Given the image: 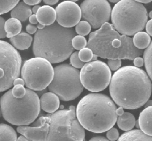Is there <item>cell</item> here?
Returning <instances> with one entry per match:
<instances>
[{
    "label": "cell",
    "mask_w": 152,
    "mask_h": 141,
    "mask_svg": "<svg viewBox=\"0 0 152 141\" xmlns=\"http://www.w3.org/2000/svg\"><path fill=\"white\" fill-rule=\"evenodd\" d=\"M151 79L143 70L124 66L111 78L110 92L113 100L123 109H135L145 105L152 92Z\"/></svg>",
    "instance_id": "6da1fadb"
},
{
    "label": "cell",
    "mask_w": 152,
    "mask_h": 141,
    "mask_svg": "<svg viewBox=\"0 0 152 141\" xmlns=\"http://www.w3.org/2000/svg\"><path fill=\"white\" fill-rule=\"evenodd\" d=\"M117 107L108 96L89 93L83 97L76 108V116L82 127L89 131L102 133L115 125Z\"/></svg>",
    "instance_id": "7a4b0ae2"
},
{
    "label": "cell",
    "mask_w": 152,
    "mask_h": 141,
    "mask_svg": "<svg viewBox=\"0 0 152 141\" xmlns=\"http://www.w3.org/2000/svg\"><path fill=\"white\" fill-rule=\"evenodd\" d=\"M87 47L97 57L109 60L133 61L143 53L134 46L133 38L121 35L109 22L89 35Z\"/></svg>",
    "instance_id": "3957f363"
},
{
    "label": "cell",
    "mask_w": 152,
    "mask_h": 141,
    "mask_svg": "<svg viewBox=\"0 0 152 141\" xmlns=\"http://www.w3.org/2000/svg\"><path fill=\"white\" fill-rule=\"evenodd\" d=\"M76 35L74 29L63 27L56 22L38 30L34 38V55L51 63L62 62L68 59L75 51L72 40Z\"/></svg>",
    "instance_id": "277c9868"
},
{
    "label": "cell",
    "mask_w": 152,
    "mask_h": 141,
    "mask_svg": "<svg viewBox=\"0 0 152 141\" xmlns=\"http://www.w3.org/2000/svg\"><path fill=\"white\" fill-rule=\"evenodd\" d=\"M0 107L3 117L10 123L17 126H26L37 118L41 111L40 99L34 91L26 89L23 97H13L12 89L0 99Z\"/></svg>",
    "instance_id": "5b68a950"
},
{
    "label": "cell",
    "mask_w": 152,
    "mask_h": 141,
    "mask_svg": "<svg viewBox=\"0 0 152 141\" xmlns=\"http://www.w3.org/2000/svg\"><path fill=\"white\" fill-rule=\"evenodd\" d=\"M113 26L119 34L132 36L145 27L148 20L147 10L137 1L122 0L112 9Z\"/></svg>",
    "instance_id": "8992f818"
},
{
    "label": "cell",
    "mask_w": 152,
    "mask_h": 141,
    "mask_svg": "<svg viewBox=\"0 0 152 141\" xmlns=\"http://www.w3.org/2000/svg\"><path fill=\"white\" fill-rule=\"evenodd\" d=\"M46 116L50 118L47 141H85V130L77 118L74 106Z\"/></svg>",
    "instance_id": "52a82bcc"
},
{
    "label": "cell",
    "mask_w": 152,
    "mask_h": 141,
    "mask_svg": "<svg viewBox=\"0 0 152 141\" xmlns=\"http://www.w3.org/2000/svg\"><path fill=\"white\" fill-rule=\"evenodd\" d=\"M63 101H71L80 95L84 89L80 81V72L68 64H62L54 68V76L48 86Z\"/></svg>",
    "instance_id": "ba28073f"
},
{
    "label": "cell",
    "mask_w": 152,
    "mask_h": 141,
    "mask_svg": "<svg viewBox=\"0 0 152 141\" xmlns=\"http://www.w3.org/2000/svg\"><path fill=\"white\" fill-rule=\"evenodd\" d=\"M21 76L27 88L33 91H42L51 83L54 69L47 60L35 57L25 62L21 68Z\"/></svg>",
    "instance_id": "9c48e42d"
},
{
    "label": "cell",
    "mask_w": 152,
    "mask_h": 141,
    "mask_svg": "<svg viewBox=\"0 0 152 141\" xmlns=\"http://www.w3.org/2000/svg\"><path fill=\"white\" fill-rule=\"evenodd\" d=\"M21 56L11 45L0 40V92L13 85L18 78L21 66Z\"/></svg>",
    "instance_id": "30bf717a"
},
{
    "label": "cell",
    "mask_w": 152,
    "mask_h": 141,
    "mask_svg": "<svg viewBox=\"0 0 152 141\" xmlns=\"http://www.w3.org/2000/svg\"><path fill=\"white\" fill-rule=\"evenodd\" d=\"M80 77L84 88L92 92H99L109 86L112 73L109 66L103 62L93 61L82 67Z\"/></svg>",
    "instance_id": "8fae6325"
},
{
    "label": "cell",
    "mask_w": 152,
    "mask_h": 141,
    "mask_svg": "<svg viewBox=\"0 0 152 141\" xmlns=\"http://www.w3.org/2000/svg\"><path fill=\"white\" fill-rule=\"evenodd\" d=\"M81 18L93 29H100L108 22L111 16V7L105 0H85L80 5Z\"/></svg>",
    "instance_id": "7c38bea8"
},
{
    "label": "cell",
    "mask_w": 152,
    "mask_h": 141,
    "mask_svg": "<svg viewBox=\"0 0 152 141\" xmlns=\"http://www.w3.org/2000/svg\"><path fill=\"white\" fill-rule=\"evenodd\" d=\"M55 11L57 22L63 27L72 28L80 21V7L73 1L61 2L56 7Z\"/></svg>",
    "instance_id": "4fadbf2b"
},
{
    "label": "cell",
    "mask_w": 152,
    "mask_h": 141,
    "mask_svg": "<svg viewBox=\"0 0 152 141\" xmlns=\"http://www.w3.org/2000/svg\"><path fill=\"white\" fill-rule=\"evenodd\" d=\"M50 123V117H42L35 123L34 127L19 126L17 131L29 141H47Z\"/></svg>",
    "instance_id": "5bb4252c"
},
{
    "label": "cell",
    "mask_w": 152,
    "mask_h": 141,
    "mask_svg": "<svg viewBox=\"0 0 152 141\" xmlns=\"http://www.w3.org/2000/svg\"><path fill=\"white\" fill-rule=\"evenodd\" d=\"M40 101L41 108L49 114L55 113L59 108V98L53 92L45 93L41 97Z\"/></svg>",
    "instance_id": "9a60e30c"
},
{
    "label": "cell",
    "mask_w": 152,
    "mask_h": 141,
    "mask_svg": "<svg viewBox=\"0 0 152 141\" xmlns=\"http://www.w3.org/2000/svg\"><path fill=\"white\" fill-rule=\"evenodd\" d=\"M36 14L38 22L45 27L52 25L56 20V11L50 5L41 6Z\"/></svg>",
    "instance_id": "2e32d148"
},
{
    "label": "cell",
    "mask_w": 152,
    "mask_h": 141,
    "mask_svg": "<svg viewBox=\"0 0 152 141\" xmlns=\"http://www.w3.org/2000/svg\"><path fill=\"white\" fill-rule=\"evenodd\" d=\"M138 123L141 131L152 137V106L145 108L140 113Z\"/></svg>",
    "instance_id": "e0dca14e"
},
{
    "label": "cell",
    "mask_w": 152,
    "mask_h": 141,
    "mask_svg": "<svg viewBox=\"0 0 152 141\" xmlns=\"http://www.w3.org/2000/svg\"><path fill=\"white\" fill-rule=\"evenodd\" d=\"M32 9L29 5L26 4L24 1L20 2L12 10L11 16L23 22L26 21L32 15Z\"/></svg>",
    "instance_id": "ac0fdd59"
},
{
    "label": "cell",
    "mask_w": 152,
    "mask_h": 141,
    "mask_svg": "<svg viewBox=\"0 0 152 141\" xmlns=\"http://www.w3.org/2000/svg\"><path fill=\"white\" fill-rule=\"evenodd\" d=\"M13 46L20 50L28 49L32 44L33 38L29 34L22 32L10 39Z\"/></svg>",
    "instance_id": "d6986e66"
},
{
    "label": "cell",
    "mask_w": 152,
    "mask_h": 141,
    "mask_svg": "<svg viewBox=\"0 0 152 141\" xmlns=\"http://www.w3.org/2000/svg\"><path fill=\"white\" fill-rule=\"evenodd\" d=\"M118 141H152V137L145 134L141 130H134L123 133Z\"/></svg>",
    "instance_id": "ffe728a7"
},
{
    "label": "cell",
    "mask_w": 152,
    "mask_h": 141,
    "mask_svg": "<svg viewBox=\"0 0 152 141\" xmlns=\"http://www.w3.org/2000/svg\"><path fill=\"white\" fill-rule=\"evenodd\" d=\"M117 122L119 128L125 131L132 130L136 123L134 115L128 112H124L122 115L118 116Z\"/></svg>",
    "instance_id": "44dd1931"
},
{
    "label": "cell",
    "mask_w": 152,
    "mask_h": 141,
    "mask_svg": "<svg viewBox=\"0 0 152 141\" xmlns=\"http://www.w3.org/2000/svg\"><path fill=\"white\" fill-rule=\"evenodd\" d=\"M4 29L6 37L11 38L20 34L22 29V24L18 20L12 18L5 21Z\"/></svg>",
    "instance_id": "7402d4cb"
},
{
    "label": "cell",
    "mask_w": 152,
    "mask_h": 141,
    "mask_svg": "<svg viewBox=\"0 0 152 141\" xmlns=\"http://www.w3.org/2000/svg\"><path fill=\"white\" fill-rule=\"evenodd\" d=\"M134 45L137 49L142 50L147 48L151 43L150 36L146 32H141L136 33L133 38Z\"/></svg>",
    "instance_id": "603a6c76"
},
{
    "label": "cell",
    "mask_w": 152,
    "mask_h": 141,
    "mask_svg": "<svg viewBox=\"0 0 152 141\" xmlns=\"http://www.w3.org/2000/svg\"><path fill=\"white\" fill-rule=\"evenodd\" d=\"M15 130L10 125L0 124V141H17Z\"/></svg>",
    "instance_id": "cb8c5ba5"
},
{
    "label": "cell",
    "mask_w": 152,
    "mask_h": 141,
    "mask_svg": "<svg viewBox=\"0 0 152 141\" xmlns=\"http://www.w3.org/2000/svg\"><path fill=\"white\" fill-rule=\"evenodd\" d=\"M143 60L146 72L152 81V41L144 52Z\"/></svg>",
    "instance_id": "d4e9b609"
},
{
    "label": "cell",
    "mask_w": 152,
    "mask_h": 141,
    "mask_svg": "<svg viewBox=\"0 0 152 141\" xmlns=\"http://www.w3.org/2000/svg\"><path fill=\"white\" fill-rule=\"evenodd\" d=\"M91 25L86 21H81L76 26L75 32L79 35L85 36L89 34L91 30Z\"/></svg>",
    "instance_id": "484cf974"
},
{
    "label": "cell",
    "mask_w": 152,
    "mask_h": 141,
    "mask_svg": "<svg viewBox=\"0 0 152 141\" xmlns=\"http://www.w3.org/2000/svg\"><path fill=\"white\" fill-rule=\"evenodd\" d=\"M86 39L81 35H76L72 40V45L75 50L80 51L87 46Z\"/></svg>",
    "instance_id": "4316f807"
},
{
    "label": "cell",
    "mask_w": 152,
    "mask_h": 141,
    "mask_svg": "<svg viewBox=\"0 0 152 141\" xmlns=\"http://www.w3.org/2000/svg\"><path fill=\"white\" fill-rule=\"evenodd\" d=\"M19 2V1H0V15L12 10Z\"/></svg>",
    "instance_id": "83f0119b"
},
{
    "label": "cell",
    "mask_w": 152,
    "mask_h": 141,
    "mask_svg": "<svg viewBox=\"0 0 152 141\" xmlns=\"http://www.w3.org/2000/svg\"><path fill=\"white\" fill-rule=\"evenodd\" d=\"M94 53L91 49L85 47L79 52L78 56L80 60L84 63L90 62L93 59Z\"/></svg>",
    "instance_id": "f1b7e54d"
},
{
    "label": "cell",
    "mask_w": 152,
    "mask_h": 141,
    "mask_svg": "<svg viewBox=\"0 0 152 141\" xmlns=\"http://www.w3.org/2000/svg\"><path fill=\"white\" fill-rule=\"evenodd\" d=\"M78 53L79 52H76L72 53L70 56V63L72 66L75 69H82L85 64L80 60Z\"/></svg>",
    "instance_id": "f546056e"
},
{
    "label": "cell",
    "mask_w": 152,
    "mask_h": 141,
    "mask_svg": "<svg viewBox=\"0 0 152 141\" xmlns=\"http://www.w3.org/2000/svg\"><path fill=\"white\" fill-rule=\"evenodd\" d=\"M12 92L13 97L20 98L23 97L26 95V89L22 85H16L12 89Z\"/></svg>",
    "instance_id": "4dcf8cb0"
},
{
    "label": "cell",
    "mask_w": 152,
    "mask_h": 141,
    "mask_svg": "<svg viewBox=\"0 0 152 141\" xmlns=\"http://www.w3.org/2000/svg\"><path fill=\"white\" fill-rule=\"evenodd\" d=\"M107 139L110 141H116L119 138V133L118 131L115 128H112L107 131L106 133Z\"/></svg>",
    "instance_id": "1f68e13d"
},
{
    "label": "cell",
    "mask_w": 152,
    "mask_h": 141,
    "mask_svg": "<svg viewBox=\"0 0 152 141\" xmlns=\"http://www.w3.org/2000/svg\"><path fill=\"white\" fill-rule=\"evenodd\" d=\"M108 66L112 71H117L119 69L121 65V61L120 60H109Z\"/></svg>",
    "instance_id": "d6a6232c"
},
{
    "label": "cell",
    "mask_w": 152,
    "mask_h": 141,
    "mask_svg": "<svg viewBox=\"0 0 152 141\" xmlns=\"http://www.w3.org/2000/svg\"><path fill=\"white\" fill-rule=\"evenodd\" d=\"M5 21L2 17H0V39L4 38L6 37V32L4 29Z\"/></svg>",
    "instance_id": "836d02e7"
},
{
    "label": "cell",
    "mask_w": 152,
    "mask_h": 141,
    "mask_svg": "<svg viewBox=\"0 0 152 141\" xmlns=\"http://www.w3.org/2000/svg\"><path fill=\"white\" fill-rule=\"evenodd\" d=\"M144 63L143 59L141 57H138L135 58L134 60V64L135 67L139 68L142 67Z\"/></svg>",
    "instance_id": "e575fe53"
},
{
    "label": "cell",
    "mask_w": 152,
    "mask_h": 141,
    "mask_svg": "<svg viewBox=\"0 0 152 141\" xmlns=\"http://www.w3.org/2000/svg\"><path fill=\"white\" fill-rule=\"evenodd\" d=\"M26 30L28 34L33 35V34L36 33L37 31V28L32 24H28L26 26Z\"/></svg>",
    "instance_id": "d590c367"
},
{
    "label": "cell",
    "mask_w": 152,
    "mask_h": 141,
    "mask_svg": "<svg viewBox=\"0 0 152 141\" xmlns=\"http://www.w3.org/2000/svg\"><path fill=\"white\" fill-rule=\"evenodd\" d=\"M146 30L147 34L152 37V19L150 20L146 24Z\"/></svg>",
    "instance_id": "8d00e7d4"
},
{
    "label": "cell",
    "mask_w": 152,
    "mask_h": 141,
    "mask_svg": "<svg viewBox=\"0 0 152 141\" xmlns=\"http://www.w3.org/2000/svg\"><path fill=\"white\" fill-rule=\"evenodd\" d=\"M29 21L32 24H34V25L37 24L38 22L36 14H32L29 18Z\"/></svg>",
    "instance_id": "74e56055"
},
{
    "label": "cell",
    "mask_w": 152,
    "mask_h": 141,
    "mask_svg": "<svg viewBox=\"0 0 152 141\" xmlns=\"http://www.w3.org/2000/svg\"><path fill=\"white\" fill-rule=\"evenodd\" d=\"M21 85L24 86L25 85V81L24 80L21 78H18L13 82V85Z\"/></svg>",
    "instance_id": "f35d334b"
},
{
    "label": "cell",
    "mask_w": 152,
    "mask_h": 141,
    "mask_svg": "<svg viewBox=\"0 0 152 141\" xmlns=\"http://www.w3.org/2000/svg\"><path fill=\"white\" fill-rule=\"evenodd\" d=\"M24 2L28 5H36L41 2L40 0H36V1H24Z\"/></svg>",
    "instance_id": "ab89813d"
},
{
    "label": "cell",
    "mask_w": 152,
    "mask_h": 141,
    "mask_svg": "<svg viewBox=\"0 0 152 141\" xmlns=\"http://www.w3.org/2000/svg\"><path fill=\"white\" fill-rule=\"evenodd\" d=\"M88 141H110L108 139L102 136L94 137Z\"/></svg>",
    "instance_id": "60d3db41"
},
{
    "label": "cell",
    "mask_w": 152,
    "mask_h": 141,
    "mask_svg": "<svg viewBox=\"0 0 152 141\" xmlns=\"http://www.w3.org/2000/svg\"><path fill=\"white\" fill-rule=\"evenodd\" d=\"M47 5H54V4H56L59 1L58 0H53V1H52V0H48V1H43Z\"/></svg>",
    "instance_id": "b9f144b4"
},
{
    "label": "cell",
    "mask_w": 152,
    "mask_h": 141,
    "mask_svg": "<svg viewBox=\"0 0 152 141\" xmlns=\"http://www.w3.org/2000/svg\"><path fill=\"white\" fill-rule=\"evenodd\" d=\"M124 113L123 108L121 107H120L118 108L117 109H116V114H117L118 116L122 115Z\"/></svg>",
    "instance_id": "7bdbcfd3"
},
{
    "label": "cell",
    "mask_w": 152,
    "mask_h": 141,
    "mask_svg": "<svg viewBox=\"0 0 152 141\" xmlns=\"http://www.w3.org/2000/svg\"><path fill=\"white\" fill-rule=\"evenodd\" d=\"M41 7V6L39 5H36L34 6L33 9H32V12L34 13V14H36L37 13V11L39 10V8Z\"/></svg>",
    "instance_id": "ee69618b"
},
{
    "label": "cell",
    "mask_w": 152,
    "mask_h": 141,
    "mask_svg": "<svg viewBox=\"0 0 152 141\" xmlns=\"http://www.w3.org/2000/svg\"><path fill=\"white\" fill-rule=\"evenodd\" d=\"M17 141H29L23 135H21L17 139Z\"/></svg>",
    "instance_id": "f6af8a7d"
},
{
    "label": "cell",
    "mask_w": 152,
    "mask_h": 141,
    "mask_svg": "<svg viewBox=\"0 0 152 141\" xmlns=\"http://www.w3.org/2000/svg\"><path fill=\"white\" fill-rule=\"evenodd\" d=\"M145 108L148 107L150 106H152V100H148V101L146 102V103H145Z\"/></svg>",
    "instance_id": "bcb514c9"
},
{
    "label": "cell",
    "mask_w": 152,
    "mask_h": 141,
    "mask_svg": "<svg viewBox=\"0 0 152 141\" xmlns=\"http://www.w3.org/2000/svg\"><path fill=\"white\" fill-rule=\"evenodd\" d=\"M138 2L140 3H144V4H147L151 2L152 1H137Z\"/></svg>",
    "instance_id": "7dc6e473"
},
{
    "label": "cell",
    "mask_w": 152,
    "mask_h": 141,
    "mask_svg": "<svg viewBox=\"0 0 152 141\" xmlns=\"http://www.w3.org/2000/svg\"><path fill=\"white\" fill-rule=\"evenodd\" d=\"M45 27V26L42 25V24H40V23L37 24V28L38 29V30L43 29Z\"/></svg>",
    "instance_id": "c3c4849f"
},
{
    "label": "cell",
    "mask_w": 152,
    "mask_h": 141,
    "mask_svg": "<svg viewBox=\"0 0 152 141\" xmlns=\"http://www.w3.org/2000/svg\"><path fill=\"white\" fill-rule=\"evenodd\" d=\"M149 16L150 18H151V19H152V11H151L149 13Z\"/></svg>",
    "instance_id": "681fc988"
},
{
    "label": "cell",
    "mask_w": 152,
    "mask_h": 141,
    "mask_svg": "<svg viewBox=\"0 0 152 141\" xmlns=\"http://www.w3.org/2000/svg\"><path fill=\"white\" fill-rule=\"evenodd\" d=\"M110 1L112 3H113L117 4V3H118L119 1Z\"/></svg>",
    "instance_id": "f907efd6"
},
{
    "label": "cell",
    "mask_w": 152,
    "mask_h": 141,
    "mask_svg": "<svg viewBox=\"0 0 152 141\" xmlns=\"http://www.w3.org/2000/svg\"><path fill=\"white\" fill-rule=\"evenodd\" d=\"M0 115H1V107H0Z\"/></svg>",
    "instance_id": "816d5d0a"
}]
</instances>
